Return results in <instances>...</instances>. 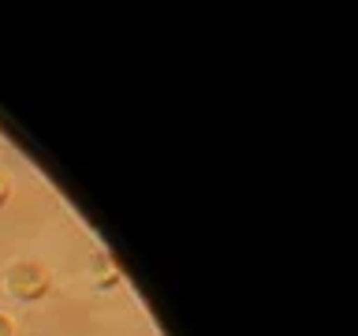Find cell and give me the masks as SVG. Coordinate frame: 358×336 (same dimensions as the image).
<instances>
[{
  "label": "cell",
  "instance_id": "1",
  "mask_svg": "<svg viewBox=\"0 0 358 336\" xmlns=\"http://www.w3.org/2000/svg\"><path fill=\"white\" fill-rule=\"evenodd\" d=\"M49 288H52V273L41 262H27L22 258V262H11L4 273V291L19 302H38L49 295Z\"/></svg>",
  "mask_w": 358,
  "mask_h": 336
},
{
  "label": "cell",
  "instance_id": "4",
  "mask_svg": "<svg viewBox=\"0 0 358 336\" xmlns=\"http://www.w3.org/2000/svg\"><path fill=\"white\" fill-rule=\"evenodd\" d=\"M0 336H15V321H11L4 310H0Z\"/></svg>",
  "mask_w": 358,
  "mask_h": 336
},
{
  "label": "cell",
  "instance_id": "2",
  "mask_svg": "<svg viewBox=\"0 0 358 336\" xmlns=\"http://www.w3.org/2000/svg\"><path fill=\"white\" fill-rule=\"evenodd\" d=\"M90 276H94V284L97 288H116L123 273H120V265L112 262V254L108 251H94V258H90Z\"/></svg>",
  "mask_w": 358,
  "mask_h": 336
},
{
  "label": "cell",
  "instance_id": "3",
  "mask_svg": "<svg viewBox=\"0 0 358 336\" xmlns=\"http://www.w3.org/2000/svg\"><path fill=\"white\" fill-rule=\"evenodd\" d=\"M8 198H11V176L0 172V209L8 206Z\"/></svg>",
  "mask_w": 358,
  "mask_h": 336
}]
</instances>
